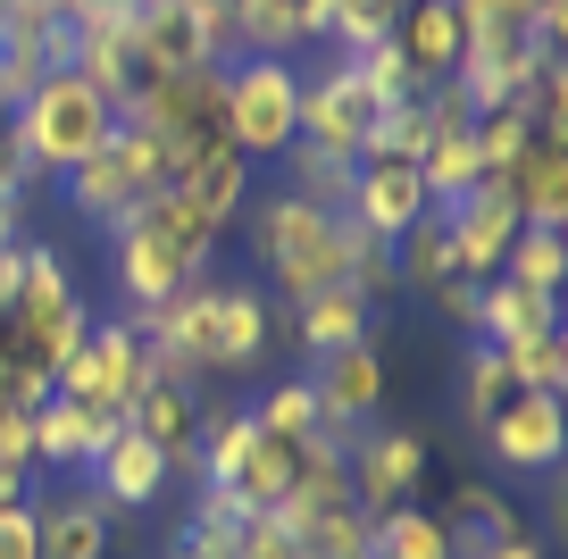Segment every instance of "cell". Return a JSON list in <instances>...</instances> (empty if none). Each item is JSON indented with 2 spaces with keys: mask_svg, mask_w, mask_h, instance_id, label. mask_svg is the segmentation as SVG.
I'll return each mask as SVG.
<instances>
[{
  "mask_svg": "<svg viewBox=\"0 0 568 559\" xmlns=\"http://www.w3.org/2000/svg\"><path fill=\"white\" fill-rule=\"evenodd\" d=\"M160 559H176V551H160Z\"/></svg>",
  "mask_w": 568,
  "mask_h": 559,
  "instance_id": "b9f144b4",
  "label": "cell"
},
{
  "mask_svg": "<svg viewBox=\"0 0 568 559\" xmlns=\"http://www.w3.org/2000/svg\"><path fill=\"white\" fill-rule=\"evenodd\" d=\"M51 9H59L68 26H84V18H134L142 0H51Z\"/></svg>",
  "mask_w": 568,
  "mask_h": 559,
  "instance_id": "8d00e7d4",
  "label": "cell"
},
{
  "mask_svg": "<svg viewBox=\"0 0 568 559\" xmlns=\"http://www.w3.org/2000/svg\"><path fill=\"white\" fill-rule=\"evenodd\" d=\"M485 559H544V535H518V542H501V551H485Z\"/></svg>",
  "mask_w": 568,
  "mask_h": 559,
  "instance_id": "ab89813d",
  "label": "cell"
},
{
  "mask_svg": "<svg viewBox=\"0 0 568 559\" xmlns=\"http://www.w3.org/2000/svg\"><path fill=\"white\" fill-rule=\"evenodd\" d=\"M544 326H560V293H535V284H518V276H485V293H477V343H518V334H544Z\"/></svg>",
  "mask_w": 568,
  "mask_h": 559,
  "instance_id": "484cf974",
  "label": "cell"
},
{
  "mask_svg": "<svg viewBox=\"0 0 568 559\" xmlns=\"http://www.w3.org/2000/svg\"><path fill=\"white\" fill-rule=\"evenodd\" d=\"M385 42L409 68V84H452V68H460V18H452V0H409Z\"/></svg>",
  "mask_w": 568,
  "mask_h": 559,
  "instance_id": "cb8c5ba5",
  "label": "cell"
},
{
  "mask_svg": "<svg viewBox=\"0 0 568 559\" xmlns=\"http://www.w3.org/2000/svg\"><path fill=\"white\" fill-rule=\"evenodd\" d=\"M527 226H568V125H527L518 159L494 175Z\"/></svg>",
  "mask_w": 568,
  "mask_h": 559,
  "instance_id": "e0dca14e",
  "label": "cell"
},
{
  "mask_svg": "<svg viewBox=\"0 0 568 559\" xmlns=\"http://www.w3.org/2000/svg\"><path fill=\"white\" fill-rule=\"evenodd\" d=\"M18 234H26V201H18V193H0V251L18 243Z\"/></svg>",
  "mask_w": 568,
  "mask_h": 559,
  "instance_id": "f35d334b",
  "label": "cell"
},
{
  "mask_svg": "<svg viewBox=\"0 0 568 559\" xmlns=\"http://www.w3.org/2000/svg\"><path fill=\"white\" fill-rule=\"evenodd\" d=\"M485 451L494 468L510 476H560V451H568V393H510V402L485 418Z\"/></svg>",
  "mask_w": 568,
  "mask_h": 559,
  "instance_id": "7c38bea8",
  "label": "cell"
},
{
  "mask_svg": "<svg viewBox=\"0 0 568 559\" xmlns=\"http://www.w3.org/2000/svg\"><path fill=\"white\" fill-rule=\"evenodd\" d=\"M142 343H151V376L168 385H210V376H251L276 343V301L260 293L251 276H201L193 293L160 301L142 317Z\"/></svg>",
  "mask_w": 568,
  "mask_h": 559,
  "instance_id": "6da1fadb",
  "label": "cell"
},
{
  "mask_svg": "<svg viewBox=\"0 0 568 559\" xmlns=\"http://www.w3.org/2000/svg\"><path fill=\"white\" fill-rule=\"evenodd\" d=\"M251 260H260V293L276 309H293L326 284H352V217L276 184V193L251 201Z\"/></svg>",
  "mask_w": 568,
  "mask_h": 559,
  "instance_id": "3957f363",
  "label": "cell"
},
{
  "mask_svg": "<svg viewBox=\"0 0 568 559\" xmlns=\"http://www.w3.org/2000/svg\"><path fill=\"white\" fill-rule=\"evenodd\" d=\"M376 125H385V101H376V84L343 51L302 75V134L293 142H318V151H335V159H368Z\"/></svg>",
  "mask_w": 568,
  "mask_h": 559,
  "instance_id": "30bf717a",
  "label": "cell"
},
{
  "mask_svg": "<svg viewBox=\"0 0 568 559\" xmlns=\"http://www.w3.org/2000/svg\"><path fill=\"white\" fill-rule=\"evenodd\" d=\"M510 393H518L510 359H501L494 343H468V367H460V426H468V435H485V418H494Z\"/></svg>",
  "mask_w": 568,
  "mask_h": 559,
  "instance_id": "f546056e",
  "label": "cell"
},
{
  "mask_svg": "<svg viewBox=\"0 0 568 559\" xmlns=\"http://www.w3.org/2000/svg\"><path fill=\"white\" fill-rule=\"evenodd\" d=\"M84 485L101 492V501L118 509V518H142V509H160V492L176 485V476H168V459L151 451V443H142V435H125V426H118V435H109L101 451H92Z\"/></svg>",
  "mask_w": 568,
  "mask_h": 559,
  "instance_id": "ffe728a7",
  "label": "cell"
},
{
  "mask_svg": "<svg viewBox=\"0 0 568 559\" xmlns=\"http://www.w3.org/2000/svg\"><path fill=\"white\" fill-rule=\"evenodd\" d=\"M343 468H352V501L368 518L426 501V435H409V426H359L343 443Z\"/></svg>",
  "mask_w": 568,
  "mask_h": 559,
  "instance_id": "8fae6325",
  "label": "cell"
},
{
  "mask_svg": "<svg viewBox=\"0 0 568 559\" xmlns=\"http://www.w3.org/2000/svg\"><path fill=\"white\" fill-rule=\"evenodd\" d=\"M217 243H226V234H217L176 184H160L125 226H109V284H118L125 317H151L160 301L193 293L217 267Z\"/></svg>",
  "mask_w": 568,
  "mask_h": 559,
  "instance_id": "7a4b0ae2",
  "label": "cell"
},
{
  "mask_svg": "<svg viewBox=\"0 0 568 559\" xmlns=\"http://www.w3.org/2000/svg\"><path fill=\"white\" fill-rule=\"evenodd\" d=\"M393 18H402V0H335L326 42H335V51H368V42L393 34Z\"/></svg>",
  "mask_w": 568,
  "mask_h": 559,
  "instance_id": "836d02e7",
  "label": "cell"
},
{
  "mask_svg": "<svg viewBox=\"0 0 568 559\" xmlns=\"http://www.w3.org/2000/svg\"><path fill=\"white\" fill-rule=\"evenodd\" d=\"M335 0H234V59H293L302 42H326Z\"/></svg>",
  "mask_w": 568,
  "mask_h": 559,
  "instance_id": "44dd1931",
  "label": "cell"
},
{
  "mask_svg": "<svg viewBox=\"0 0 568 559\" xmlns=\"http://www.w3.org/2000/svg\"><path fill=\"white\" fill-rule=\"evenodd\" d=\"M251 175H260V167H251V159L234 151V142H217V151H193V159H176V175H168V184H176V193L193 201V210L210 217L217 234H226L234 217L251 210Z\"/></svg>",
  "mask_w": 568,
  "mask_h": 559,
  "instance_id": "603a6c76",
  "label": "cell"
},
{
  "mask_svg": "<svg viewBox=\"0 0 568 559\" xmlns=\"http://www.w3.org/2000/svg\"><path fill=\"white\" fill-rule=\"evenodd\" d=\"M151 385V343H142V317H92L84 326V343L59 359V376H51V393H68V402H84V409H101V418H125V402Z\"/></svg>",
  "mask_w": 568,
  "mask_h": 559,
  "instance_id": "9c48e42d",
  "label": "cell"
},
{
  "mask_svg": "<svg viewBox=\"0 0 568 559\" xmlns=\"http://www.w3.org/2000/svg\"><path fill=\"white\" fill-rule=\"evenodd\" d=\"M284 334H293L310 359H326V350L376 334V301L359 293V284H326V293H310V301H293V309H284Z\"/></svg>",
  "mask_w": 568,
  "mask_h": 559,
  "instance_id": "d4e9b609",
  "label": "cell"
},
{
  "mask_svg": "<svg viewBox=\"0 0 568 559\" xmlns=\"http://www.w3.org/2000/svg\"><path fill=\"white\" fill-rule=\"evenodd\" d=\"M0 18H9V0H0Z\"/></svg>",
  "mask_w": 568,
  "mask_h": 559,
  "instance_id": "60d3db41",
  "label": "cell"
},
{
  "mask_svg": "<svg viewBox=\"0 0 568 559\" xmlns=\"http://www.w3.org/2000/svg\"><path fill=\"white\" fill-rule=\"evenodd\" d=\"M426 210H435V201H426V184H418L409 159H359V167H352V201H343V217H352L359 234L402 243Z\"/></svg>",
  "mask_w": 568,
  "mask_h": 559,
  "instance_id": "2e32d148",
  "label": "cell"
},
{
  "mask_svg": "<svg viewBox=\"0 0 568 559\" xmlns=\"http://www.w3.org/2000/svg\"><path fill=\"white\" fill-rule=\"evenodd\" d=\"M9 118H18L26 175H34V184H42V175H75L109 134H118V101H109L101 84H84L75 68H51Z\"/></svg>",
  "mask_w": 568,
  "mask_h": 559,
  "instance_id": "277c9868",
  "label": "cell"
},
{
  "mask_svg": "<svg viewBox=\"0 0 568 559\" xmlns=\"http://www.w3.org/2000/svg\"><path fill=\"white\" fill-rule=\"evenodd\" d=\"M402 9H409V0H402Z\"/></svg>",
  "mask_w": 568,
  "mask_h": 559,
  "instance_id": "ee69618b",
  "label": "cell"
},
{
  "mask_svg": "<svg viewBox=\"0 0 568 559\" xmlns=\"http://www.w3.org/2000/svg\"><path fill=\"white\" fill-rule=\"evenodd\" d=\"M134 134H151L168 151V175H176V159L193 151H217L226 142V68H176V75H151V84L134 92V101L118 109Z\"/></svg>",
  "mask_w": 568,
  "mask_h": 559,
  "instance_id": "8992f818",
  "label": "cell"
},
{
  "mask_svg": "<svg viewBox=\"0 0 568 559\" xmlns=\"http://www.w3.org/2000/svg\"><path fill=\"white\" fill-rule=\"evenodd\" d=\"M234 535H243V518H234L210 485H193V509H184V526H176V559H234Z\"/></svg>",
  "mask_w": 568,
  "mask_h": 559,
  "instance_id": "1f68e13d",
  "label": "cell"
},
{
  "mask_svg": "<svg viewBox=\"0 0 568 559\" xmlns=\"http://www.w3.org/2000/svg\"><path fill=\"white\" fill-rule=\"evenodd\" d=\"M435 518L452 526V559H485V551H501V542H518V535H527L518 501H510L501 485H485V476L452 485V501L435 509Z\"/></svg>",
  "mask_w": 568,
  "mask_h": 559,
  "instance_id": "7402d4cb",
  "label": "cell"
},
{
  "mask_svg": "<svg viewBox=\"0 0 568 559\" xmlns=\"http://www.w3.org/2000/svg\"><path fill=\"white\" fill-rule=\"evenodd\" d=\"M310 393H318L326 426L352 443L359 426H376V409H385V343H376V334H359V343L310 359Z\"/></svg>",
  "mask_w": 568,
  "mask_h": 559,
  "instance_id": "4fadbf2b",
  "label": "cell"
},
{
  "mask_svg": "<svg viewBox=\"0 0 568 559\" xmlns=\"http://www.w3.org/2000/svg\"><path fill=\"white\" fill-rule=\"evenodd\" d=\"M302 134V68L293 59H226V142L251 167H276Z\"/></svg>",
  "mask_w": 568,
  "mask_h": 559,
  "instance_id": "52a82bcc",
  "label": "cell"
},
{
  "mask_svg": "<svg viewBox=\"0 0 568 559\" xmlns=\"http://www.w3.org/2000/svg\"><path fill=\"white\" fill-rule=\"evenodd\" d=\"M276 167H284V193H302V201H318V210H335V217H343V201H352V167H359V159H335V151H318V142H293Z\"/></svg>",
  "mask_w": 568,
  "mask_h": 559,
  "instance_id": "f1b7e54d",
  "label": "cell"
},
{
  "mask_svg": "<svg viewBox=\"0 0 568 559\" xmlns=\"http://www.w3.org/2000/svg\"><path fill=\"white\" fill-rule=\"evenodd\" d=\"M109 435H118V418H101V409L68 402V393H51V402L26 418V451H34L42 476H84L92 451H101Z\"/></svg>",
  "mask_w": 568,
  "mask_h": 559,
  "instance_id": "ac0fdd59",
  "label": "cell"
},
{
  "mask_svg": "<svg viewBox=\"0 0 568 559\" xmlns=\"http://www.w3.org/2000/svg\"><path fill=\"white\" fill-rule=\"evenodd\" d=\"M118 426L151 443V451L168 459V476H193V435H201V393H193V385H168V376H151V385L125 402Z\"/></svg>",
  "mask_w": 568,
  "mask_h": 559,
  "instance_id": "d6986e66",
  "label": "cell"
},
{
  "mask_svg": "<svg viewBox=\"0 0 568 559\" xmlns=\"http://www.w3.org/2000/svg\"><path fill=\"white\" fill-rule=\"evenodd\" d=\"M368 559H452V526L435 518L426 501L385 509V518H376V535H368Z\"/></svg>",
  "mask_w": 568,
  "mask_h": 559,
  "instance_id": "83f0119b",
  "label": "cell"
},
{
  "mask_svg": "<svg viewBox=\"0 0 568 559\" xmlns=\"http://www.w3.org/2000/svg\"><path fill=\"white\" fill-rule=\"evenodd\" d=\"M251 426H260L267 443H343L335 426H326L318 393H310V376H276V385L251 402Z\"/></svg>",
  "mask_w": 568,
  "mask_h": 559,
  "instance_id": "4316f807",
  "label": "cell"
},
{
  "mask_svg": "<svg viewBox=\"0 0 568 559\" xmlns=\"http://www.w3.org/2000/svg\"><path fill=\"white\" fill-rule=\"evenodd\" d=\"M501 276L535 284V293H560L568 284V226H518V243L501 251Z\"/></svg>",
  "mask_w": 568,
  "mask_h": 559,
  "instance_id": "4dcf8cb0",
  "label": "cell"
},
{
  "mask_svg": "<svg viewBox=\"0 0 568 559\" xmlns=\"http://www.w3.org/2000/svg\"><path fill=\"white\" fill-rule=\"evenodd\" d=\"M485 9H494L501 26H535V18H544V9H551V0H485Z\"/></svg>",
  "mask_w": 568,
  "mask_h": 559,
  "instance_id": "74e56055",
  "label": "cell"
},
{
  "mask_svg": "<svg viewBox=\"0 0 568 559\" xmlns=\"http://www.w3.org/2000/svg\"><path fill=\"white\" fill-rule=\"evenodd\" d=\"M59 184H68V210L84 217V226H101V234H109V226H125V217H134L142 201L168 184V151L118 118V134H109L75 175H59Z\"/></svg>",
  "mask_w": 568,
  "mask_h": 559,
  "instance_id": "ba28073f",
  "label": "cell"
},
{
  "mask_svg": "<svg viewBox=\"0 0 568 559\" xmlns=\"http://www.w3.org/2000/svg\"><path fill=\"white\" fill-rule=\"evenodd\" d=\"M234 559H310L302 535L284 518H243V535H234Z\"/></svg>",
  "mask_w": 568,
  "mask_h": 559,
  "instance_id": "e575fe53",
  "label": "cell"
},
{
  "mask_svg": "<svg viewBox=\"0 0 568 559\" xmlns=\"http://www.w3.org/2000/svg\"><path fill=\"white\" fill-rule=\"evenodd\" d=\"M226 9H234V0H226Z\"/></svg>",
  "mask_w": 568,
  "mask_h": 559,
  "instance_id": "7bdbcfd3",
  "label": "cell"
},
{
  "mask_svg": "<svg viewBox=\"0 0 568 559\" xmlns=\"http://www.w3.org/2000/svg\"><path fill=\"white\" fill-rule=\"evenodd\" d=\"M501 359H510L518 393H568V334L544 326V334H518V343H501Z\"/></svg>",
  "mask_w": 568,
  "mask_h": 559,
  "instance_id": "d6a6232c",
  "label": "cell"
},
{
  "mask_svg": "<svg viewBox=\"0 0 568 559\" xmlns=\"http://www.w3.org/2000/svg\"><path fill=\"white\" fill-rule=\"evenodd\" d=\"M0 193H34V175H26V142H18V118L0 109Z\"/></svg>",
  "mask_w": 568,
  "mask_h": 559,
  "instance_id": "d590c367",
  "label": "cell"
},
{
  "mask_svg": "<svg viewBox=\"0 0 568 559\" xmlns=\"http://www.w3.org/2000/svg\"><path fill=\"white\" fill-rule=\"evenodd\" d=\"M34 559H118V509L84 476L34 492Z\"/></svg>",
  "mask_w": 568,
  "mask_h": 559,
  "instance_id": "5bb4252c",
  "label": "cell"
},
{
  "mask_svg": "<svg viewBox=\"0 0 568 559\" xmlns=\"http://www.w3.org/2000/svg\"><path fill=\"white\" fill-rule=\"evenodd\" d=\"M444 217V243H452V260H460V276H501V251L518 243V226H527V217H518V201L501 193L494 175H485V184H468L460 201H452V210H435Z\"/></svg>",
  "mask_w": 568,
  "mask_h": 559,
  "instance_id": "9a60e30c",
  "label": "cell"
},
{
  "mask_svg": "<svg viewBox=\"0 0 568 559\" xmlns=\"http://www.w3.org/2000/svg\"><path fill=\"white\" fill-rule=\"evenodd\" d=\"M84 326H92V301H84V284H75V267L59 260L51 243L26 234V284H18V301L0 309L9 359L34 367V376H59V359L84 343Z\"/></svg>",
  "mask_w": 568,
  "mask_h": 559,
  "instance_id": "5b68a950",
  "label": "cell"
}]
</instances>
